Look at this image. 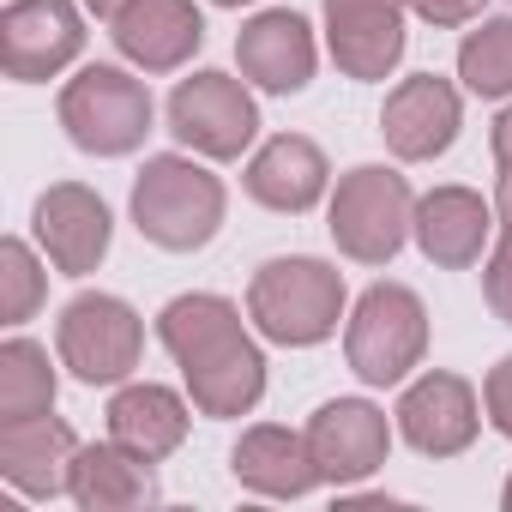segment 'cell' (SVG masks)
<instances>
[{"instance_id":"obj_22","label":"cell","mask_w":512,"mask_h":512,"mask_svg":"<svg viewBox=\"0 0 512 512\" xmlns=\"http://www.w3.org/2000/svg\"><path fill=\"white\" fill-rule=\"evenodd\" d=\"M187 398L181 392H169V386H121L115 398H109V440H121L127 452H139V458H169L181 440H187Z\"/></svg>"},{"instance_id":"obj_14","label":"cell","mask_w":512,"mask_h":512,"mask_svg":"<svg viewBox=\"0 0 512 512\" xmlns=\"http://www.w3.org/2000/svg\"><path fill=\"white\" fill-rule=\"evenodd\" d=\"M235 61H241V79H253L260 91H302L320 67V49H314V25L290 7H272L260 19H247L241 37H235Z\"/></svg>"},{"instance_id":"obj_9","label":"cell","mask_w":512,"mask_h":512,"mask_svg":"<svg viewBox=\"0 0 512 512\" xmlns=\"http://www.w3.org/2000/svg\"><path fill=\"white\" fill-rule=\"evenodd\" d=\"M85 49V19L73 0H13L0 13V67L19 85L55 79Z\"/></svg>"},{"instance_id":"obj_6","label":"cell","mask_w":512,"mask_h":512,"mask_svg":"<svg viewBox=\"0 0 512 512\" xmlns=\"http://www.w3.org/2000/svg\"><path fill=\"white\" fill-rule=\"evenodd\" d=\"M428 350V308L416 290L404 284H374L362 290L350 332H344V356L356 368V380L368 386H398Z\"/></svg>"},{"instance_id":"obj_15","label":"cell","mask_w":512,"mask_h":512,"mask_svg":"<svg viewBox=\"0 0 512 512\" xmlns=\"http://www.w3.org/2000/svg\"><path fill=\"white\" fill-rule=\"evenodd\" d=\"M458 127H464V103H458V91H452L446 79H434V73L404 79V85L386 97V115H380V133H386V145H392L404 163H428V157L452 151Z\"/></svg>"},{"instance_id":"obj_33","label":"cell","mask_w":512,"mask_h":512,"mask_svg":"<svg viewBox=\"0 0 512 512\" xmlns=\"http://www.w3.org/2000/svg\"><path fill=\"white\" fill-rule=\"evenodd\" d=\"M211 7H247V0H211Z\"/></svg>"},{"instance_id":"obj_11","label":"cell","mask_w":512,"mask_h":512,"mask_svg":"<svg viewBox=\"0 0 512 512\" xmlns=\"http://www.w3.org/2000/svg\"><path fill=\"white\" fill-rule=\"evenodd\" d=\"M482 428V410H476V386L464 374H446V368H428L422 380L404 386L398 398V434L422 452V458H452L476 440Z\"/></svg>"},{"instance_id":"obj_28","label":"cell","mask_w":512,"mask_h":512,"mask_svg":"<svg viewBox=\"0 0 512 512\" xmlns=\"http://www.w3.org/2000/svg\"><path fill=\"white\" fill-rule=\"evenodd\" d=\"M410 13L428 25H470L482 19V0H410Z\"/></svg>"},{"instance_id":"obj_20","label":"cell","mask_w":512,"mask_h":512,"mask_svg":"<svg viewBox=\"0 0 512 512\" xmlns=\"http://www.w3.org/2000/svg\"><path fill=\"white\" fill-rule=\"evenodd\" d=\"M326 181H332L326 151L314 139H302V133L266 139L260 151H253V163H247V193L266 211H308V205L326 199Z\"/></svg>"},{"instance_id":"obj_32","label":"cell","mask_w":512,"mask_h":512,"mask_svg":"<svg viewBox=\"0 0 512 512\" xmlns=\"http://www.w3.org/2000/svg\"><path fill=\"white\" fill-rule=\"evenodd\" d=\"M500 506H506V512H512V476H506V488H500Z\"/></svg>"},{"instance_id":"obj_24","label":"cell","mask_w":512,"mask_h":512,"mask_svg":"<svg viewBox=\"0 0 512 512\" xmlns=\"http://www.w3.org/2000/svg\"><path fill=\"white\" fill-rule=\"evenodd\" d=\"M458 79L476 97H512V19H482L458 43Z\"/></svg>"},{"instance_id":"obj_3","label":"cell","mask_w":512,"mask_h":512,"mask_svg":"<svg viewBox=\"0 0 512 512\" xmlns=\"http://www.w3.org/2000/svg\"><path fill=\"white\" fill-rule=\"evenodd\" d=\"M133 223L145 241H157L169 253H193L223 223V181L181 151L145 157V169L133 181Z\"/></svg>"},{"instance_id":"obj_29","label":"cell","mask_w":512,"mask_h":512,"mask_svg":"<svg viewBox=\"0 0 512 512\" xmlns=\"http://www.w3.org/2000/svg\"><path fill=\"white\" fill-rule=\"evenodd\" d=\"M494 223L512 235V163H500V187H494Z\"/></svg>"},{"instance_id":"obj_13","label":"cell","mask_w":512,"mask_h":512,"mask_svg":"<svg viewBox=\"0 0 512 512\" xmlns=\"http://www.w3.org/2000/svg\"><path fill=\"white\" fill-rule=\"evenodd\" d=\"M31 229H37L43 253L55 260V272H67V278L97 272L103 253H109V235H115L109 205H103L91 187H79V181L49 187V193L37 199V211H31Z\"/></svg>"},{"instance_id":"obj_21","label":"cell","mask_w":512,"mask_h":512,"mask_svg":"<svg viewBox=\"0 0 512 512\" xmlns=\"http://www.w3.org/2000/svg\"><path fill=\"white\" fill-rule=\"evenodd\" d=\"M67 494L85 512H133L157 500V476H151V458L127 452L121 440H97V446H79Z\"/></svg>"},{"instance_id":"obj_31","label":"cell","mask_w":512,"mask_h":512,"mask_svg":"<svg viewBox=\"0 0 512 512\" xmlns=\"http://www.w3.org/2000/svg\"><path fill=\"white\" fill-rule=\"evenodd\" d=\"M85 7H91L97 19H109V25H115V19H121V13L133 7V0H85Z\"/></svg>"},{"instance_id":"obj_16","label":"cell","mask_w":512,"mask_h":512,"mask_svg":"<svg viewBox=\"0 0 512 512\" xmlns=\"http://www.w3.org/2000/svg\"><path fill=\"white\" fill-rule=\"evenodd\" d=\"M73 458L79 440L61 416H25V422H0V476L31 500H55L73 488Z\"/></svg>"},{"instance_id":"obj_30","label":"cell","mask_w":512,"mask_h":512,"mask_svg":"<svg viewBox=\"0 0 512 512\" xmlns=\"http://www.w3.org/2000/svg\"><path fill=\"white\" fill-rule=\"evenodd\" d=\"M494 157L500 163H512V103L500 109V121H494Z\"/></svg>"},{"instance_id":"obj_4","label":"cell","mask_w":512,"mask_h":512,"mask_svg":"<svg viewBox=\"0 0 512 512\" xmlns=\"http://www.w3.org/2000/svg\"><path fill=\"white\" fill-rule=\"evenodd\" d=\"M416 223V199H410V181L386 163H362L338 181L332 193V241L338 253H350L356 266H386L392 253L404 247Z\"/></svg>"},{"instance_id":"obj_10","label":"cell","mask_w":512,"mask_h":512,"mask_svg":"<svg viewBox=\"0 0 512 512\" xmlns=\"http://www.w3.org/2000/svg\"><path fill=\"white\" fill-rule=\"evenodd\" d=\"M308 452H314L320 482L350 488V482H362V476H374L386 464L392 428L368 398H332V404H320L308 416Z\"/></svg>"},{"instance_id":"obj_25","label":"cell","mask_w":512,"mask_h":512,"mask_svg":"<svg viewBox=\"0 0 512 512\" xmlns=\"http://www.w3.org/2000/svg\"><path fill=\"white\" fill-rule=\"evenodd\" d=\"M37 302H43V266L19 235H7L0 241V320L25 326L37 314Z\"/></svg>"},{"instance_id":"obj_27","label":"cell","mask_w":512,"mask_h":512,"mask_svg":"<svg viewBox=\"0 0 512 512\" xmlns=\"http://www.w3.org/2000/svg\"><path fill=\"white\" fill-rule=\"evenodd\" d=\"M482 404H488V422L512 440V356L494 362V374H488V386H482Z\"/></svg>"},{"instance_id":"obj_23","label":"cell","mask_w":512,"mask_h":512,"mask_svg":"<svg viewBox=\"0 0 512 512\" xmlns=\"http://www.w3.org/2000/svg\"><path fill=\"white\" fill-rule=\"evenodd\" d=\"M49 404H55L49 350L31 344V338H7V344H0V422L49 416Z\"/></svg>"},{"instance_id":"obj_26","label":"cell","mask_w":512,"mask_h":512,"mask_svg":"<svg viewBox=\"0 0 512 512\" xmlns=\"http://www.w3.org/2000/svg\"><path fill=\"white\" fill-rule=\"evenodd\" d=\"M482 290H488V308L512 326V235L488 253V266H482Z\"/></svg>"},{"instance_id":"obj_7","label":"cell","mask_w":512,"mask_h":512,"mask_svg":"<svg viewBox=\"0 0 512 512\" xmlns=\"http://www.w3.org/2000/svg\"><path fill=\"white\" fill-rule=\"evenodd\" d=\"M55 350L61 362L85 380V386H115L139 368V350H145V326L139 314L121 302V296H73L61 308V326H55Z\"/></svg>"},{"instance_id":"obj_12","label":"cell","mask_w":512,"mask_h":512,"mask_svg":"<svg viewBox=\"0 0 512 512\" xmlns=\"http://www.w3.org/2000/svg\"><path fill=\"white\" fill-rule=\"evenodd\" d=\"M404 13L410 0H326V43L338 73L374 85L404 61Z\"/></svg>"},{"instance_id":"obj_18","label":"cell","mask_w":512,"mask_h":512,"mask_svg":"<svg viewBox=\"0 0 512 512\" xmlns=\"http://www.w3.org/2000/svg\"><path fill=\"white\" fill-rule=\"evenodd\" d=\"M488 229H494V205H482V193L470 187H434L416 199V247L428 253L434 266L446 272H464L482 260V247H488Z\"/></svg>"},{"instance_id":"obj_1","label":"cell","mask_w":512,"mask_h":512,"mask_svg":"<svg viewBox=\"0 0 512 512\" xmlns=\"http://www.w3.org/2000/svg\"><path fill=\"white\" fill-rule=\"evenodd\" d=\"M163 350L181 362L199 416H247L266 392V356L247 338L241 308L223 296H175L157 314Z\"/></svg>"},{"instance_id":"obj_17","label":"cell","mask_w":512,"mask_h":512,"mask_svg":"<svg viewBox=\"0 0 512 512\" xmlns=\"http://www.w3.org/2000/svg\"><path fill=\"white\" fill-rule=\"evenodd\" d=\"M205 43V19L193 0H133L115 19V49L139 67V73H175L199 55Z\"/></svg>"},{"instance_id":"obj_5","label":"cell","mask_w":512,"mask_h":512,"mask_svg":"<svg viewBox=\"0 0 512 512\" xmlns=\"http://www.w3.org/2000/svg\"><path fill=\"white\" fill-rule=\"evenodd\" d=\"M151 91L127 67H85L61 91V127L91 157H127L151 133Z\"/></svg>"},{"instance_id":"obj_8","label":"cell","mask_w":512,"mask_h":512,"mask_svg":"<svg viewBox=\"0 0 512 512\" xmlns=\"http://www.w3.org/2000/svg\"><path fill=\"white\" fill-rule=\"evenodd\" d=\"M169 133L199 151V157H241L253 145V133H260V109H253L247 85L229 79V73H193L169 91Z\"/></svg>"},{"instance_id":"obj_19","label":"cell","mask_w":512,"mask_h":512,"mask_svg":"<svg viewBox=\"0 0 512 512\" xmlns=\"http://www.w3.org/2000/svg\"><path fill=\"white\" fill-rule=\"evenodd\" d=\"M229 470L241 488L253 494H266V500H302L320 470H314V452H308V434H290L278 422H260V428H247L229 452Z\"/></svg>"},{"instance_id":"obj_2","label":"cell","mask_w":512,"mask_h":512,"mask_svg":"<svg viewBox=\"0 0 512 512\" xmlns=\"http://www.w3.org/2000/svg\"><path fill=\"white\" fill-rule=\"evenodd\" d=\"M247 320L290 350L326 344L344 320V272H332L326 260H308V253L266 260L247 284Z\"/></svg>"}]
</instances>
